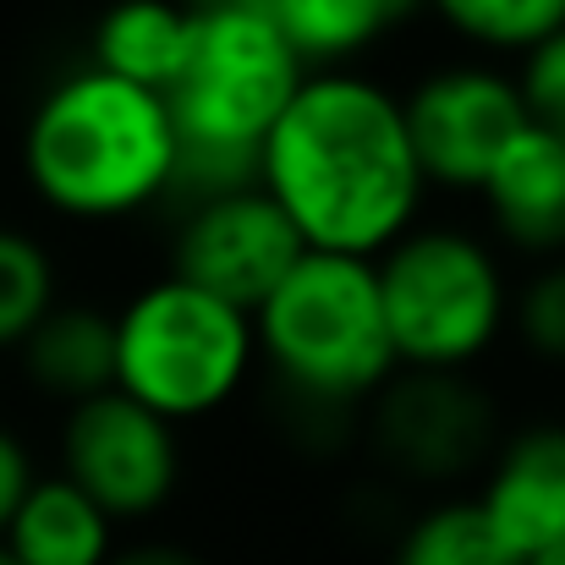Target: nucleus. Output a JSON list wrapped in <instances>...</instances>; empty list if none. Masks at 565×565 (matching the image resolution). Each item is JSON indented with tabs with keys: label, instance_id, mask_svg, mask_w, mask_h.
Listing matches in <instances>:
<instances>
[{
	"label": "nucleus",
	"instance_id": "obj_12",
	"mask_svg": "<svg viewBox=\"0 0 565 565\" xmlns=\"http://www.w3.org/2000/svg\"><path fill=\"white\" fill-rule=\"evenodd\" d=\"M500 242L533 258H565V143L527 127L478 188Z\"/></svg>",
	"mask_w": 565,
	"mask_h": 565
},
{
	"label": "nucleus",
	"instance_id": "obj_20",
	"mask_svg": "<svg viewBox=\"0 0 565 565\" xmlns=\"http://www.w3.org/2000/svg\"><path fill=\"white\" fill-rule=\"evenodd\" d=\"M511 324L522 347L544 363L565 369V258H544L511 302Z\"/></svg>",
	"mask_w": 565,
	"mask_h": 565
},
{
	"label": "nucleus",
	"instance_id": "obj_8",
	"mask_svg": "<svg viewBox=\"0 0 565 565\" xmlns=\"http://www.w3.org/2000/svg\"><path fill=\"white\" fill-rule=\"evenodd\" d=\"M61 478L77 483L110 522H143L182 483V445L166 417L121 390L77 401L61 428Z\"/></svg>",
	"mask_w": 565,
	"mask_h": 565
},
{
	"label": "nucleus",
	"instance_id": "obj_9",
	"mask_svg": "<svg viewBox=\"0 0 565 565\" xmlns=\"http://www.w3.org/2000/svg\"><path fill=\"white\" fill-rule=\"evenodd\" d=\"M406 138L428 188L478 192L500 154L533 127L516 77L494 66H445L423 77L406 99Z\"/></svg>",
	"mask_w": 565,
	"mask_h": 565
},
{
	"label": "nucleus",
	"instance_id": "obj_2",
	"mask_svg": "<svg viewBox=\"0 0 565 565\" xmlns=\"http://www.w3.org/2000/svg\"><path fill=\"white\" fill-rule=\"evenodd\" d=\"M302 77L308 66L258 6L192 17L188 55L166 88V110L177 127V177L166 198H182L192 209L258 188L264 138L297 99Z\"/></svg>",
	"mask_w": 565,
	"mask_h": 565
},
{
	"label": "nucleus",
	"instance_id": "obj_26",
	"mask_svg": "<svg viewBox=\"0 0 565 565\" xmlns=\"http://www.w3.org/2000/svg\"><path fill=\"white\" fill-rule=\"evenodd\" d=\"M0 565H17V561H11V550H6V544H0Z\"/></svg>",
	"mask_w": 565,
	"mask_h": 565
},
{
	"label": "nucleus",
	"instance_id": "obj_24",
	"mask_svg": "<svg viewBox=\"0 0 565 565\" xmlns=\"http://www.w3.org/2000/svg\"><path fill=\"white\" fill-rule=\"evenodd\" d=\"M188 17H209V11H242V6H258V0H177Z\"/></svg>",
	"mask_w": 565,
	"mask_h": 565
},
{
	"label": "nucleus",
	"instance_id": "obj_23",
	"mask_svg": "<svg viewBox=\"0 0 565 565\" xmlns=\"http://www.w3.org/2000/svg\"><path fill=\"white\" fill-rule=\"evenodd\" d=\"M110 565H209L203 555H192L182 544H160V539H149V544H127V550H116V561Z\"/></svg>",
	"mask_w": 565,
	"mask_h": 565
},
{
	"label": "nucleus",
	"instance_id": "obj_11",
	"mask_svg": "<svg viewBox=\"0 0 565 565\" xmlns=\"http://www.w3.org/2000/svg\"><path fill=\"white\" fill-rule=\"evenodd\" d=\"M478 511L522 565L565 544V423H527L500 439Z\"/></svg>",
	"mask_w": 565,
	"mask_h": 565
},
{
	"label": "nucleus",
	"instance_id": "obj_10",
	"mask_svg": "<svg viewBox=\"0 0 565 565\" xmlns=\"http://www.w3.org/2000/svg\"><path fill=\"white\" fill-rule=\"evenodd\" d=\"M302 253L308 247L280 214V203L264 188H242L192 203L182 214V231L171 242V275L253 319Z\"/></svg>",
	"mask_w": 565,
	"mask_h": 565
},
{
	"label": "nucleus",
	"instance_id": "obj_19",
	"mask_svg": "<svg viewBox=\"0 0 565 565\" xmlns=\"http://www.w3.org/2000/svg\"><path fill=\"white\" fill-rule=\"evenodd\" d=\"M50 308H55V264H50V253L28 231L0 225V352L22 347Z\"/></svg>",
	"mask_w": 565,
	"mask_h": 565
},
{
	"label": "nucleus",
	"instance_id": "obj_1",
	"mask_svg": "<svg viewBox=\"0 0 565 565\" xmlns=\"http://www.w3.org/2000/svg\"><path fill=\"white\" fill-rule=\"evenodd\" d=\"M258 188L280 203L308 253L379 258L423 209V171L401 94L363 72H308L258 154Z\"/></svg>",
	"mask_w": 565,
	"mask_h": 565
},
{
	"label": "nucleus",
	"instance_id": "obj_15",
	"mask_svg": "<svg viewBox=\"0 0 565 565\" xmlns=\"http://www.w3.org/2000/svg\"><path fill=\"white\" fill-rule=\"evenodd\" d=\"M258 11L308 72H347L352 55L428 11V0H258Z\"/></svg>",
	"mask_w": 565,
	"mask_h": 565
},
{
	"label": "nucleus",
	"instance_id": "obj_4",
	"mask_svg": "<svg viewBox=\"0 0 565 565\" xmlns=\"http://www.w3.org/2000/svg\"><path fill=\"white\" fill-rule=\"evenodd\" d=\"M253 341L286 401L341 417L363 412L401 369L384 330L374 258L302 253L253 313Z\"/></svg>",
	"mask_w": 565,
	"mask_h": 565
},
{
	"label": "nucleus",
	"instance_id": "obj_22",
	"mask_svg": "<svg viewBox=\"0 0 565 565\" xmlns=\"http://www.w3.org/2000/svg\"><path fill=\"white\" fill-rule=\"evenodd\" d=\"M33 456H28V445L11 434V428H0V539H6V527H11V516H17V505L28 500V489H33Z\"/></svg>",
	"mask_w": 565,
	"mask_h": 565
},
{
	"label": "nucleus",
	"instance_id": "obj_21",
	"mask_svg": "<svg viewBox=\"0 0 565 565\" xmlns=\"http://www.w3.org/2000/svg\"><path fill=\"white\" fill-rule=\"evenodd\" d=\"M516 88H522V105H527V121L555 132L565 143V28L555 39H544L539 50L522 55V72H516Z\"/></svg>",
	"mask_w": 565,
	"mask_h": 565
},
{
	"label": "nucleus",
	"instance_id": "obj_14",
	"mask_svg": "<svg viewBox=\"0 0 565 565\" xmlns=\"http://www.w3.org/2000/svg\"><path fill=\"white\" fill-rule=\"evenodd\" d=\"M0 544L11 550L17 565H110L116 522L77 483L55 472V478H33Z\"/></svg>",
	"mask_w": 565,
	"mask_h": 565
},
{
	"label": "nucleus",
	"instance_id": "obj_18",
	"mask_svg": "<svg viewBox=\"0 0 565 565\" xmlns=\"http://www.w3.org/2000/svg\"><path fill=\"white\" fill-rule=\"evenodd\" d=\"M428 11L478 50L527 55L565 28V0H428Z\"/></svg>",
	"mask_w": 565,
	"mask_h": 565
},
{
	"label": "nucleus",
	"instance_id": "obj_3",
	"mask_svg": "<svg viewBox=\"0 0 565 565\" xmlns=\"http://www.w3.org/2000/svg\"><path fill=\"white\" fill-rule=\"evenodd\" d=\"M22 171L66 220H127L171 192V110L149 88L77 66L39 94L22 132Z\"/></svg>",
	"mask_w": 565,
	"mask_h": 565
},
{
	"label": "nucleus",
	"instance_id": "obj_5",
	"mask_svg": "<svg viewBox=\"0 0 565 565\" xmlns=\"http://www.w3.org/2000/svg\"><path fill=\"white\" fill-rule=\"evenodd\" d=\"M384 330L401 369L467 374L511 324L500 258L456 225H412L374 258Z\"/></svg>",
	"mask_w": 565,
	"mask_h": 565
},
{
	"label": "nucleus",
	"instance_id": "obj_13",
	"mask_svg": "<svg viewBox=\"0 0 565 565\" xmlns=\"http://www.w3.org/2000/svg\"><path fill=\"white\" fill-rule=\"evenodd\" d=\"M17 352L44 395H61L72 406L94 401L116 390V313L94 302H55Z\"/></svg>",
	"mask_w": 565,
	"mask_h": 565
},
{
	"label": "nucleus",
	"instance_id": "obj_7",
	"mask_svg": "<svg viewBox=\"0 0 565 565\" xmlns=\"http://www.w3.org/2000/svg\"><path fill=\"white\" fill-rule=\"evenodd\" d=\"M363 439L406 483H461L494 461L500 412L472 374L395 369L363 406Z\"/></svg>",
	"mask_w": 565,
	"mask_h": 565
},
{
	"label": "nucleus",
	"instance_id": "obj_6",
	"mask_svg": "<svg viewBox=\"0 0 565 565\" xmlns=\"http://www.w3.org/2000/svg\"><path fill=\"white\" fill-rule=\"evenodd\" d=\"M253 319L177 275H160L116 313V390L171 428L220 412L253 374Z\"/></svg>",
	"mask_w": 565,
	"mask_h": 565
},
{
	"label": "nucleus",
	"instance_id": "obj_16",
	"mask_svg": "<svg viewBox=\"0 0 565 565\" xmlns=\"http://www.w3.org/2000/svg\"><path fill=\"white\" fill-rule=\"evenodd\" d=\"M188 28L192 17L177 0H110L94 22V39H88L94 61L88 66L166 99V88L188 55Z\"/></svg>",
	"mask_w": 565,
	"mask_h": 565
},
{
	"label": "nucleus",
	"instance_id": "obj_17",
	"mask_svg": "<svg viewBox=\"0 0 565 565\" xmlns=\"http://www.w3.org/2000/svg\"><path fill=\"white\" fill-rule=\"evenodd\" d=\"M390 565H522L500 533L489 527V516L478 511V500H439L423 516H412L395 539Z\"/></svg>",
	"mask_w": 565,
	"mask_h": 565
},
{
	"label": "nucleus",
	"instance_id": "obj_25",
	"mask_svg": "<svg viewBox=\"0 0 565 565\" xmlns=\"http://www.w3.org/2000/svg\"><path fill=\"white\" fill-rule=\"evenodd\" d=\"M527 565H565V544H555V550H544L539 561H527Z\"/></svg>",
	"mask_w": 565,
	"mask_h": 565
}]
</instances>
